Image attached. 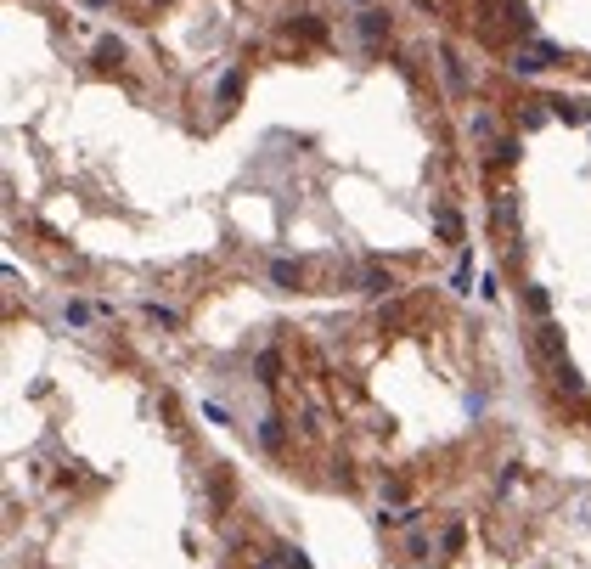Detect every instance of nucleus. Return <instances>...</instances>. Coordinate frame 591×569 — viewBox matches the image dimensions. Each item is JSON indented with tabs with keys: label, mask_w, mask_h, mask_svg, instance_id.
I'll return each mask as SVG.
<instances>
[]
</instances>
